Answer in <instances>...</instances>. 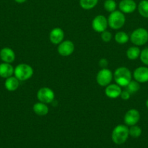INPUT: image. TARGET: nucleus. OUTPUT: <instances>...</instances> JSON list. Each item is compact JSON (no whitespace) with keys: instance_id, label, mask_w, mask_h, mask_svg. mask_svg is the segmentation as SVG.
<instances>
[{"instance_id":"30","label":"nucleus","mask_w":148,"mask_h":148,"mask_svg":"<svg viewBox=\"0 0 148 148\" xmlns=\"http://www.w3.org/2000/svg\"><path fill=\"white\" fill-rule=\"evenodd\" d=\"M14 1H15V2L18 3V4H22V3L26 2V1H27V0H14Z\"/></svg>"},{"instance_id":"29","label":"nucleus","mask_w":148,"mask_h":148,"mask_svg":"<svg viewBox=\"0 0 148 148\" xmlns=\"http://www.w3.org/2000/svg\"><path fill=\"white\" fill-rule=\"evenodd\" d=\"M99 66L102 68V69H104V68H107V66H108V62L106 59H101L99 62Z\"/></svg>"},{"instance_id":"8","label":"nucleus","mask_w":148,"mask_h":148,"mask_svg":"<svg viewBox=\"0 0 148 148\" xmlns=\"http://www.w3.org/2000/svg\"><path fill=\"white\" fill-rule=\"evenodd\" d=\"M91 27L94 31L100 33H102L103 31L107 30L108 27L107 19L102 14L97 15L91 22Z\"/></svg>"},{"instance_id":"19","label":"nucleus","mask_w":148,"mask_h":148,"mask_svg":"<svg viewBox=\"0 0 148 148\" xmlns=\"http://www.w3.org/2000/svg\"><path fill=\"white\" fill-rule=\"evenodd\" d=\"M140 53L141 50L138 46H131V47L129 48L128 50L126 51V56L130 60H135L139 57Z\"/></svg>"},{"instance_id":"24","label":"nucleus","mask_w":148,"mask_h":148,"mask_svg":"<svg viewBox=\"0 0 148 148\" xmlns=\"http://www.w3.org/2000/svg\"><path fill=\"white\" fill-rule=\"evenodd\" d=\"M129 136L133 137V138H138L142 134V129L139 127V126L133 125L131 126L130 128H129Z\"/></svg>"},{"instance_id":"17","label":"nucleus","mask_w":148,"mask_h":148,"mask_svg":"<svg viewBox=\"0 0 148 148\" xmlns=\"http://www.w3.org/2000/svg\"><path fill=\"white\" fill-rule=\"evenodd\" d=\"M19 85H20V80L15 76H11L7 78L4 82V87L6 90L10 92L15 91L19 88Z\"/></svg>"},{"instance_id":"21","label":"nucleus","mask_w":148,"mask_h":148,"mask_svg":"<svg viewBox=\"0 0 148 148\" xmlns=\"http://www.w3.org/2000/svg\"><path fill=\"white\" fill-rule=\"evenodd\" d=\"M99 0H79L80 6L85 10H89L96 7Z\"/></svg>"},{"instance_id":"23","label":"nucleus","mask_w":148,"mask_h":148,"mask_svg":"<svg viewBox=\"0 0 148 148\" xmlns=\"http://www.w3.org/2000/svg\"><path fill=\"white\" fill-rule=\"evenodd\" d=\"M125 88H126V90L130 92L131 95V94L136 93V92L139 90L140 85H139V82H138L137 81L131 80Z\"/></svg>"},{"instance_id":"10","label":"nucleus","mask_w":148,"mask_h":148,"mask_svg":"<svg viewBox=\"0 0 148 148\" xmlns=\"http://www.w3.org/2000/svg\"><path fill=\"white\" fill-rule=\"evenodd\" d=\"M140 119V114L139 111L134 108L129 109L125 114L124 116V123L126 126L136 125Z\"/></svg>"},{"instance_id":"4","label":"nucleus","mask_w":148,"mask_h":148,"mask_svg":"<svg viewBox=\"0 0 148 148\" xmlns=\"http://www.w3.org/2000/svg\"><path fill=\"white\" fill-rule=\"evenodd\" d=\"M129 39L135 46H143L148 42V31L144 27H139L132 32Z\"/></svg>"},{"instance_id":"5","label":"nucleus","mask_w":148,"mask_h":148,"mask_svg":"<svg viewBox=\"0 0 148 148\" xmlns=\"http://www.w3.org/2000/svg\"><path fill=\"white\" fill-rule=\"evenodd\" d=\"M14 75L20 81H26L32 77L33 69L27 64H20L15 68Z\"/></svg>"},{"instance_id":"31","label":"nucleus","mask_w":148,"mask_h":148,"mask_svg":"<svg viewBox=\"0 0 148 148\" xmlns=\"http://www.w3.org/2000/svg\"><path fill=\"white\" fill-rule=\"evenodd\" d=\"M145 104H146V106H147V108H148V99L147 100V101H146V103H145Z\"/></svg>"},{"instance_id":"14","label":"nucleus","mask_w":148,"mask_h":148,"mask_svg":"<svg viewBox=\"0 0 148 148\" xmlns=\"http://www.w3.org/2000/svg\"><path fill=\"white\" fill-rule=\"evenodd\" d=\"M121 92V87L119 86L117 84H110L106 86L105 90H104L106 96L108 97L109 98H112V99H115V98L120 97Z\"/></svg>"},{"instance_id":"26","label":"nucleus","mask_w":148,"mask_h":148,"mask_svg":"<svg viewBox=\"0 0 148 148\" xmlns=\"http://www.w3.org/2000/svg\"><path fill=\"white\" fill-rule=\"evenodd\" d=\"M140 60L144 64H145L146 66H148V48H145L143 50L141 51L140 56Z\"/></svg>"},{"instance_id":"2","label":"nucleus","mask_w":148,"mask_h":148,"mask_svg":"<svg viewBox=\"0 0 148 148\" xmlns=\"http://www.w3.org/2000/svg\"><path fill=\"white\" fill-rule=\"evenodd\" d=\"M129 136V127L126 124H118L112 132V140L116 145H122L126 142Z\"/></svg>"},{"instance_id":"15","label":"nucleus","mask_w":148,"mask_h":148,"mask_svg":"<svg viewBox=\"0 0 148 148\" xmlns=\"http://www.w3.org/2000/svg\"><path fill=\"white\" fill-rule=\"evenodd\" d=\"M0 59L3 62L11 64L15 59V53L10 48L4 47L0 50Z\"/></svg>"},{"instance_id":"16","label":"nucleus","mask_w":148,"mask_h":148,"mask_svg":"<svg viewBox=\"0 0 148 148\" xmlns=\"http://www.w3.org/2000/svg\"><path fill=\"white\" fill-rule=\"evenodd\" d=\"M14 69L12 65L10 63H3L0 64V77L4 79L10 77L14 75Z\"/></svg>"},{"instance_id":"25","label":"nucleus","mask_w":148,"mask_h":148,"mask_svg":"<svg viewBox=\"0 0 148 148\" xmlns=\"http://www.w3.org/2000/svg\"><path fill=\"white\" fill-rule=\"evenodd\" d=\"M117 4L114 0H106L104 3V8L108 12H113L116 10Z\"/></svg>"},{"instance_id":"18","label":"nucleus","mask_w":148,"mask_h":148,"mask_svg":"<svg viewBox=\"0 0 148 148\" xmlns=\"http://www.w3.org/2000/svg\"><path fill=\"white\" fill-rule=\"evenodd\" d=\"M33 111L36 115L39 116H44L47 115L49 113V108L46 103L41 102H38L33 105Z\"/></svg>"},{"instance_id":"7","label":"nucleus","mask_w":148,"mask_h":148,"mask_svg":"<svg viewBox=\"0 0 148 148\" xmlns=\"http://www.w3.org/2000/svg\"><path fill=\"white\" fill-rule=\"evenodd\" d=\"M36 97H37V99L39 100V102L49 104L53 102L54 100H55V95L54 91L51 88H47V87H44V88H40L38 90Z\"/></svg>"},{"instance_id":"27","label":"nucleus","mask_w":148,"mask_h":148,"mask_svg":"<svg viewBox=\"0 0 148 148\" xmlns=\"http://www.w3.org/2000/svg\"><path fill=\"white\" fill-rule=\"evenodd\" d=\"M112 38H113V36L110 32L104 30L102 33H101V38L104 42H106V43L110 42L112 40Z\"/></svg>"},{"instance_id":"11","label":"nucleus","mask_w":148,"mask_h":148,"mask_svg":"<svg viewBox=\"0 0 148 148\" xmlns=\"http://www.w3.org/2000/svg\"><path fill=\"white\" fill-rule=\"evenodd\" d=\"M133 77L136 81L139 83H145L148 82V67L139 66L137 67L133 73Z\"/></svg>"},{"instance_id":"22","label":"nucleus","mask_w":148,"mask_h":148,"mask_svg":"<svg viewBox=\"0 0 148 148\" xmlns=\"http://www.w3.org/2000/svg\"><path fill=\"white\" fill-rule=\"evenodd\" d=\"M115 40L119 44H125L129 40V37L124 31H119L115 36Z\"/></svg>"},{"instance_id":"12","label":"nucleus","mask_w":148,"mask_h":148,"mask_svg":"<svg viewBox=\"0 0 148 148\" xmlns=\"http://www.w3.org/2000/svg\"><path fill=\"white\" fill-rule=\"evenodd\" d=\"M118 7L120 11L123 13L130 14L136 10L137 5L133 0H121L119 3Z\"/></svg>"},{"instance_id":"13","label":"nucleus","mask_w":148,"mask_h":148,"mask_svg":"<svg viewBox=\"0 0 148 148\" xmlns=\"http://www.w3.org/2000/svg\"><path fill=\"white\" fill-rule=\"evenodd\" d=\"M64 31L60 27H55L49 33V40L54 45H58L63 41Z\"/></svg>"},{"instance_id":"28","label":"nucleus","mask_w":148,"mask_h":148,"mask_svg":"<svg viewBox=\"0 0 148 148\" xmlns=\"http://www.w3.org/2000/svg\"><path fill=\"white\" fill-rule=\"evenodd\" d=\"M120 98H122V99L126 101V100H129V98H130L131 93L129 92H128V91L126 90L122 91L121 93H120Z\"/></svg>"},{"instance_id":"6","label":"nucleus","mask_w":148,"mask_h":148,"mask_svg":"<svg viewBox=\"0 0 148 148\" xmlns=\"http://www.w3.org/2000/svg\"><path fill=\"white\" fill-rule=\"evenodd\" d=\"M113 74L110 69L104 68L101 69L97 73L96 77V80L97 84L101 87H106L110 85L113 80Z\"/></svg>"},{"instance_id":"3","label":"nucleus","mask_w":148,"mask_h":148,"mask_svg":"<svg viewBox=\"0 0 148 148\" xmlns=\"http://www.w3.org/2000/svg\"><path fill=\"white\" fill-rule=\"evenodd\" d=\"M108 26L113 30L120 29L126 23V17L124 13L119 10H115L113 12H110L107 18Z\"/></svg>"},{"instance_id":"1","label":"nucleus","mask_w":148,"mask_h":148,"mask_svg":"<svg viewBox=\"0 0 148 148\" xmlns=\"http://www.w3.org/2000/svg\"><path fill=\"white\" fill-rule=\"evenodd\" d=\"M113 78L116 84L120 87H126L131 81L132 74L131 71L126 66L117 68L113 74Z\"/></svg>"},{"instance_id":"20","label":"nucleus","mask_w":148,"mask_h":148,"mask_svg":"<svg viewBox=\"0 0 148 148\" xmlns=\"http://www.w3.org/2000/svg\"><path fill=\"white\" fill-rule=\"evenodd\" d=\"M137 8L142 17L148 18V0H142L138 4Z\"/></svg>"},{"instance_id":"9","label":"nucleus","mask_w":148,"mask_h":148,"mask_svg":"<svg viewBox=\"0 0 148 148\" xmlns=\"http://www.w3.org/2000/svg\"><path fill=\"white\" fill-rule=\"evenodd\" d=\"M74 50H75V46L71 40H63L59 44H58L57 51L62 56H71L74 52Z\"/></svg>"}]
</instances>
